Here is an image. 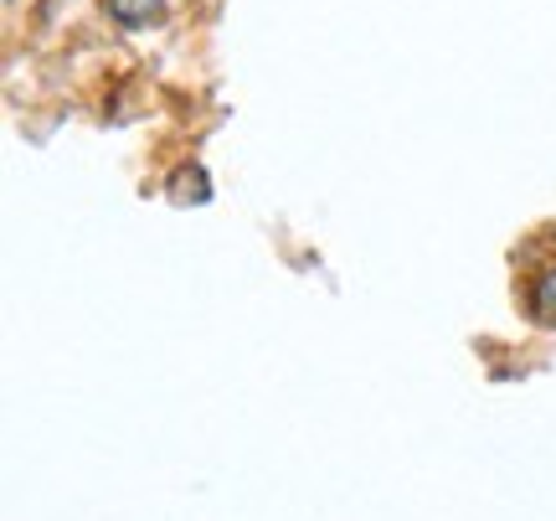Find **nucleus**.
<instances>
[{
  "label": "nucleus",
  "mask_w": 556,
  "mask_h": 521,
  "mask_svg": "<svg viewBox=\"0 0 556 521\" xmlns=\"http://www.w3.org/2000/svg\"><path fill=\"white\" fill-rule=\"evenodd\" d=\"M531 310H536V321H552L556 325V263L531 284Z\"/></svg>",
  "instance_id": "nucleus-2"
},
{
  "label": "nucleus",
  "mask_w": 556,
  "mask_h": 521,
  "mask_svg": "<svg viewBox=\"0 0 556 521\" xmlns=\"http://www.w3.org/2000/svg\"><path fill=\"white\" fill-rule=\"evenodd\" d=\"M103 11L119 21V26L139 32V26H155V21H165L170 0H103Z\"/></svg>",
  "instance_id": "nucleus-1"
}]
</instances>
